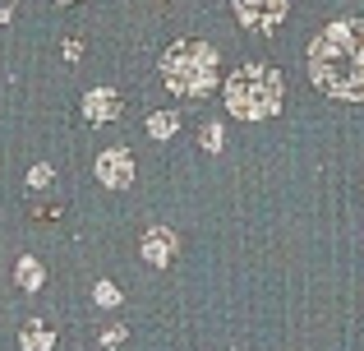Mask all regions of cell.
<instances>
[{"label": "cell", "mask_w": 364, "mask_h": 351, "mask_svg": "<svg viewBox=\"0 0 364 351\" xmlns=\"http://www.w3.org/2000/svg\"><path fill=\"white\" fill-rule=\"evenodd\" d=\"M116 342H124V328L116 324V328H107V333H102V347H116Z\"/></svg>", "instance_id": "14"}, {"label": "cell", "mask_w": 364, "mask_h": 351, "mask_svg": "<svg viewBox=\"0 0 364 351\" xmlns=\"http://www.w3.org/2000/svg\"><path fill=\"white\" fill-rule=\"evenodd\" d=\"M51 176H55L51 167H46V162H37L33 172H28V185H33V189H46V185H51Z\"/></svg>", "instance_id": "12"}, {"label": "cell", "mask_w": 364, "mask_h": 351, "mask_svg": "<svg viewBox=\"0 0 364 351\" xmlns=\"http://www.w3.org/2000/svg\"><path fill=\"white\" fill-rule=\"evenodd\" d=\"M18 342H23V351H51V347H55V333L42 324V319H23V328H18Z\"/></svg>", "instance_id": "8"}, {"label": "cell", "mask_w": 364, "mask_h": 351, "mask_svg": "<svg viewBox=\"0 0 364 351\" xmlns=\"http://www.w3.org/2000/svg\"><path fill=\"white\" fill-rule=\"evenodd\" d=\"M92 300H97V305L102 310H111V305H120V287H116V282H92Z\"/></svg>", "instance_id": "11"}, {"label": "cell", "mask_w": 364, "mask_h": 351, "mask_svg": "<svg viewBox=\"0 0 364 351\" xmlns=\"http://www.w3.org/2000/svg\"><path fill=\"white\" fill-rule=\"evenodd\" d=\"M286 9H291V0H235L240 23L254 28V33H272V28L286 19Z\"/></svg>", "instance_id": "4"}, {"label": "cell", "mask_w": 364, "mask_h": 351, "mask_svg": "<svg viewBox=\"0 0 364 351\" xmlns=\"http://www.w3.org/2000/svg\"><path fill=\"white\" fill-rule=\"evenodd\" d=\"M60 5H70V0H60Z\"/></svg>", "instance_id": "15"}, {"label": "cell", "mask_w": 364, "mask_h": 351, "mask_svg": "<svg viewBox=\"0 0 364 351\" xmlns=\"http://www.w3.org/2000/svg\"><path fill=\"white\" fill-rule=\"evenodd\" d=\"M309 79L332 102H364V19H337L314 37Z\"/></svg>", "instance_id": "1"}, {"label": "cell", "mask_w": 364, "mask_h": 351, "mask_svg": "<svg viewBox=\"0 0 364 351\" xmlns=\"http://www.w3.org/2000/svg\"><path fill=\"white\" fill-rule=\"evenodd\" d=\"M97 180L107 189H124L134 180V157L129 148H107V153H97Z\"/></svg>", "instance_id": "5"}, {"label": "cell", "mask_w": 364, "mask_h": 351, "mask_svg": "<svg viewBox=\"0 0 364 351\" xmlns=\"http://www.w3.org/2000/svg\"><path fill=\"white\" fill-rule=\"evenodd\" d=\"M79 107H83V116H88L92 125H107V120H116L124 111V102H120L116 88H88V98H83Z\"/></svg>", "instance_id": "6"}, {"label": "cell", "mask_w": 364, "mask_h": 351, "mask_svg": "<svg viewBox=\"0 0 364 351\" xmlns=\"http://www.w3.org/2000/svg\"><path fill=\"white\" fill-rule=\"evenodd\" d=\"M203 148H208V153L222 148V125H217V120H213V125H203Z\"/></svg>", "instance_id": "13"}, {"label": "cell", "mask_w": 364, "mask_h": 351, "mask_svg": "<svg viewBox=\"0 0 364 351\" xmlns=\"http://www.w3.org/2000/svg\"><path fill=\"white\" fill-rule=\"evenodd\" d=\"M176 130H180V116H176V111H152V116H148V135L152 139H171Z\"/></svg>", "instance_id": "10"}, {"label": "cell", "mask_w": 364, "mask_h": 351, "mask_svg": "<svg viewBox=\"0 0 364 351\" xmlns=\"http://www.w3.org/2000/svg\"><path fill=\"white\" fill-rule=\"evenodd\" d=\"M14 278H18V287H23V291H42L46 273H42V263H37L33 254H23V259L14 263Z\"/></svg>", "instance_id": "9"}, {"label": "cell", "mask_w": 364, "mask_h": 351, "mask_svg": "<svg viewBox=\"0 0 364 351\" xmlns=\"http://www.w3.org/2000/svg\"><path fill=\"white\" fill-rule=\"evenodd\" d=\"M226 111L240 120H267L282 111V74L272 65L249 61L226 79Z\"/></svg>", "instance_id": "2"}, {"label": "cell", "mask_w": 364, "mask_h": 351, "mask_svg": "<svg viewBox=\"0 0 364 351\" xmlns=\"http://www.w3.org/2000/svg\"><path fill=\"white\" fill-rule=\"evenodd\" d=\"M139 250H143V259H148L152 268H161V263L176 259V231H171V226H148L143 241H139Z\"/></svg>", "instance_id": "7"}, {"label": "cell", "mask_w": 364, "mask_h": 351, "mask_svg": "<svg viewBox=\"0 0 364 351\" xmlns=\"http://www.w3.org/2000/svg\"><path fill=\"white\" fill-rule=\"evenodd\" d=\"M161 79L176 98H203L217 83V51L208 42L180 37L166 56H161Z\"/></svg>", "instance_id": "3"}]
</instances>
